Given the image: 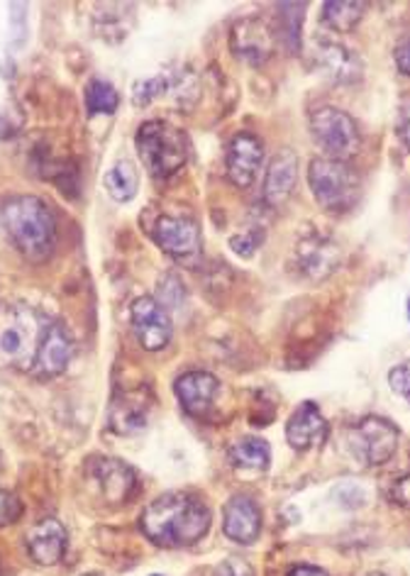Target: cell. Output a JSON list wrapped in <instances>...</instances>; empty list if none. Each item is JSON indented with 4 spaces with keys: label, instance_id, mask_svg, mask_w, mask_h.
<instances>
[{
    "label": "cell",
    "instance_id": "obj_20",
    "mask_svg": "<svg viewBox=\"0 0 410 576\" xmlns=\"http://www.w3.org/2000/svg\"><path fill=\"white\" fill-rule=\"evenodd\" d=\"M93 476L99 482L103 496L111 503H125L135 494V472L120 460H101L93 464Z\"/></svg>",
    "mask_w": 410,
    "mask_h": 576
},
{
    "label": "cell",
    "instance_id": "obj_1",
    "mask_svg": "<svg viewBox=\"0 0 410 576\" xmlns=\"http://www.w3.org/2000/svg\"><path fill=\"white\" fill-rule=\"evenodd\" d=\"M142 533L160 547L196 545L211 531V511L188 494H166L152 501L142 513Z\"/></svg>",
    "mask_w": 410,
    "mask_h": 576
},
{
    "label": "cell",
    "instance_id": "obj_22",
    "mask_svg": "<svg viewBox=\"0 0 410 576\" xmlns=\"http://www.w3.org/2000/svg\"><path fill=\"white\" fill-rule=\"evenodd\" d=\"M111 420H113V428L117 432H123V435H127V432L142 430L144 425H147V420H150L147 401H144V395L130 393L125 401H115Z\"/></svg>",
    "mask_w": 410,
    "mask_h": 576
},
{
    "label": "cell",
    "instance_id": "obj_31",
    "mask_svg": "<svg viewBox=\"0 0 410 576\" xmlns=\"http://www.w3.org/2000/svg\"><path fill=\"white\" fill-rule=\"evenodd\" d=\"M213 576H255V569H252V564L245 559L227 557L218 564V569H215Z\"/></svg>",
    "mask_w": 410,
    "mask_h": 576
},
{
    "label": "cell",
    "instance_id": "obj_8",
    "mask_svg": "<svg viewBox=\"0 0 410 576\" xmlns=\"http://www.w3.org/2000/svg\"><path fill=\"white\" fill-rule=\"evenodd\" d=\"M294 264L304 279L325 281L342 267V247L328 235L310 233L298 239Z\"/></svg>",
    "mask_w": 410,
    "mask_h": 576
},
{
    "label": "cell",
    "instance_id": "obj_34",
    "mask_svg": "<svg viewBox=\"0 0 410 576\" xmlns=\"http://www.w3.org/2000/svg\"><path fill=\"white\" fill-rule=\"evenodd\" d=\"M396 66L401 74L410 76V38L396 47Z\"/></svg>",
    "mask_w": 410,
    "mask_h": 576
},
{
    "label": "cell",
    "instance_id": "obj_19",
    "mask_svg": "<svg viewBox=\"0 0 410 576\" xmlns=\"http://www.w3.org/2000/svg\"><path fill=\"white\" fill-rule=\"evenodd\" d=\"M174 391L186 413L205 415L213 405L215 393H218V379L208 371H188V374L176 379Z\"/></svg>",
    "mask_w": 410,
    "mask_h": 576
},
{
    "label": "cell",
    "instance_id": "obj_18",
    "mask_svg": "<svg viewBox=\"0 0 410 576\" xmlns=\"http://www.w3.org/2000/svg\"><path fill=\"white\" fill-rule=\"evenodd\" d=\"M66 543H69L66 527L54 518L40 521L28 533L30 557L38 564H42V567H52V564L62 559L66 552Z\"/></svg>",
    "mask_w": 410,
    "mask_h": 576
},
{
    "label": "cell",
    "instance_id": "obj_25",
    "mask_svg": "<svg viewBox=\"0 0 410 576\" xmlns=\"http://www.w3.org/2000/svg\"><path fill=\"white\" fill-rule=\"evenodd\" d=\"M120 105V95L107 81L93 79L86 89L89 115H113Z\"/></svg>",
    "mask_w": 410,
    "mask_h": 576
},
{
    "label": "cell",
    "instance_id": "obj_14",
    "mask_svg": "<svg viewBox=\"0 0 410 576\" xmlns=\"http://www.w3.org/2000/svg\"><path fill=\"white\" fill-rule=\"evenodd\" d=\"M286 440L288 445L298 452L320 448L322 442L328 440V420L322 418L320 408L316 403L306 401L304 405L296 408L294 415L288 418Z\"/></svg>",
    "mask_w": 410,
    "mask_h": 576
},
{
    "label": "cell",
    "instance_id": "obj_10",
    "mask_svg": "<svg viewBox=\"0 0 410 576\" xmlns=\"http://www.w3.org/2000/svg\"><path fill=\"white\" fill-rule=\"evenodd\" d=\"M152 237L174 259L193 261L201 257V227L186 215H164L154 223Z\"/></svg>",
    "mask_w": 410,
    "mask_h": 576
},
{
    "label": "cell",
    "instance_id": "obj_30",
    "mask_svg": "<svg viewBox=\"0 0 410 576\" xmlns=\"http://www.w3.org/2000/svg\"><path fill=\"white\" fill-rule=\"evenodd\" d=\"M389 383L396 395H401V399L410 401V359L389 371Z\"/></svg>",
    "mask_w": 410,
    "mask_h": 576
},
{
    "label": "cell",
    "instance_id": "obj_21",
    "mask_svg": "<svg viewBox=\"0 0 410 576\" xmlns=\"http://www.w3.org/2000/svg\"><path fill=\"white\" fill-rule=\"evenodd\" d=\"M103 186L107 191V196L117 203H127L135 198L137 188H140V174L135 169V164H132L130 160L115 162L111 169L105 172Z\"/></svg>",
    "mask_w": 410,
    "mask_h": 576
},
{
    "label": "cell",
    "instance_id": "obj_15",
    "mask_svg": "<svg viewBox=\"0 0 410 576\" xmlns=\"http://www.w3.org/2000/svg\"><path fill=\"white\" fill-rule=\"evenodd\" d=\"M298 182V157L294 150H281L276 157L269 162L267 176H264V203L269 208H279L291 198L294 188Z\"/></svg>",
    "mask_w": 410,
    "mask_h": 576
},
{
    "label": "cell",
    "instance_id": "obj_6",
    "mask_svg": "<svg viewBox=\"0 0 410 576\" xmlns=\"http://www.w3.org/2000/svg\"><path fill=\"white\" fill-rule=\"evenodd\" d=\"M398 440H401V430L379 415L359 420L347 438L349 450L365 466H381L389 462L398 450Z\"/></svg>",
    "mask_w": 410,
    "mask_h": 576
},
{
    "label": "cell",
    "instance_id": "obj_23",
    "mask_svg": "<svg viewBox=\"0 0 410 576\" xmlns=\"http://www.w3.org/2000/svg\"><path fill=\"white\" fill-rule=\"evenodd\" d=\"M365 3H352V0H330L322 6L320 20L335 32H352L361 18H365Z\"/></svg>",
    "mask_w": 410,
    "mask_h": 576
},
{
    "label": "cell",
    "instance_id": "obj_39",
    "mask_svg": "<svg viewBox=\"0 0 410 576\" xmlns=\"http://www.w3.org/2000/svg\"><path fill=\"white\" fill-rule=\"evenodd\" d=\"M154 576H160V574H154Z\"/></svg>",
    "mask_w": 410,
    "mask_h": 576
},
{
    "label": "cell",
    "instance_id": "obj_2",
    "mask_svg": "<svg viewBox=\"0 0 410 576\" xmlns=\"http://www.w3.org/2000/svg\"><path fill=\"white\" fill-rule=\"evenodd\" d=\"M0 223L22 257L44 261L57 245L54 213L38 196H13L0 208Z\"/></svg>",
    "mask_w": 410,
    "mask_h": 576
},
{
    "label": "cell",
    "instance_id": "obj_7",
    "mask_svg": "<svg viewBox=\"0 0 410 576\" xmlns=\"http://www.w3.org/2000/svg\"><path fill=\"white\" fill-rule=\"evenodd\" d=\"M47 322L30 308H16L0 330V354L20 369H32Z\"/></svg>",
    "mask_w": 410,
    "mask_h": 576
},
{
    "label": "cell",
    "instance_id": "obj_17",
    "mask_svg": "<svg viewBox=\"0 0 410 576\" xmlns=\"http://www.w3.org/2000/svg\"><path fill=\"white\" fill-rule=\"evenodd\" d=\"M223 533L239 545H252L262 533V513L257 503L247 496L227 501L223 513Z\"/></svg>",
    "mask_w": 410,
    "mask_h": 576
},
{
    "label": "cell",
    "instance_id": "obj_9",
    "mask_svg": "<svg viewBox=\"0 0 410 576\" xmlns=\"http://www.w3.org/2000/svg\"><path fill=\"white\" fill-rule=\"evenodd\" d=\"M230 50L239 62L262 66L264 62H269L276 50V34L269 28L267 20H262L257 16L243 18L233 25Z\"/></svg>",
    "mask_w": 410,
    "mask_h": 576
},
{
    "label": "cell",
    "instance_id": "obj_28",
    "mask_svg": "<svg viewBox=\"0 0 410 576\" xmlns=\"http://www.w3.org/2000/svg\"><path fill=\"white\" fill-rule=\"evenodd\" d=\"M264 237H267V230H247L243 235L230 237V247H233L235 255L249 259L259 249Z\"/></svg>",
    "mask_w": 410,
    "mask_h": 576
},
{
    "label": "cell",
    "instance_id": "obj_24",
    "mask_svg": "<svg viewBox=\"0 0 410 576\" xmlns=\"http://www.w3.org/2000/svg\"><path fill=\"white\" fill-rule=\"evenodd\" d=\"M230 460L235 466H243V470L264 472L271 462V448L267 440L243 438L230 448Z\"/></svg>",
    "mask_w": 410,
    "mask_h": 576
},
{
    "label": "cell",
    "instance_id": "obj_37",
    "mask_svg": "<svg viewBox=\"0 0 410 576\" xmlns=\"http://www.w3.org/2000/svg\"><path fill=\"white\" fill-rule=\"evenodd\" d=\"M408 320H410V298H408Z\"/></svg>",
    "mask_w": 410,
    "mask_h": 576
},
{
    "label": "cell",
    "instance_id": "obj_12",
    "mask_svg": "<svg viewBox=\"0 0 410 576\" xmlns=\"http://www.w3.org/2000/svg\"><path fill=\"white\" fill-rule=\"evenodd\" d=\"M264 162V144L252 132H239L227 147V178L237 188H249L259 176Z\"/></svg>",
    "mask_w": 410,
    "mask_h": 576
},
{
    "label": "cell",
    "instance_id": "obj_13",
    "mask_svg": "<svg viewBox=\"0 0 410 576\" xmlns=\"http://www.w3.org/2000/svg\"><path fill=\"white\" fill-rule=\"evenodd\" d=\"M312 59L325 76L335 83H352L361 76V59L349 47L316 38L312 42Z\"/></svg>",
    "mask_w": 410,
    "mask_h": 576
},
{
    "label": "cell",
    "instance_id": "obj_27",
    "mask_svg": "<svg viewBox=\"0 0 410 576\" xmlns=\"http://www.w3.org/2000/svg\"><path fill=\"white\" fill-rule=\"evenodd\" d=\"M174 83L168 76H154V79H144L140 83H135V103L137 105H147L152 103L156 95L162 93H168V89H172Z\"/></svg>",
    "mask_w": 410,
    "mask_h": 576
},
{
    "label": "cell",
    "instance_id": "obj_35",
    "mask_svg": "<svg viewBox=\"0 0 410 576\" xmlns=\"http://www.w3.org/2000/svg\"><path fill=\"white\" fill-rule=\"evenodd\" d=\"M286 576H330V574L320 567H310V564H298V567L288 569Z\"/></svg>",
    "mask_w": 410,
    "mask_h": 576
},
{
    "label": "cell",
    "instance_id": "obj_4",
    "mask_svg": "<svg viewBox=\"0 0 410 576\" xmlns=\"http://www.w3.org/2000/svg\"><path fill=\"white\" fill-rule=\"evenodd\" d=\"M308 186L318 206L328 213H347L357 206L361 182L347 162L328 157L312 160L308 166Z\"/></svg>",
    "mask_w": 410,
    "mask_h": 576
},
{
    "label": "cell",
    "instance_id": "obj_26",
    "mask_svg": "<svg viewBox=\"0 0 410 576\" xmlns=\"http://www.w3.org/2000/svg\"><path fill=\"white\" fill-rule=\"evenodd\" d=\"M279 20H281V38L288 44V50L296 54L300 50V30H304L306 6L304 3H281Z\"/></svg>",
    "mask_w": 410,
    "mask_h": 576
},
{
    "label": "cell",
    "instance_id": "obj_5",
    "mask_svg": "<svg viewBox=\"0 0 410 576\" xmlns=\"http://www.w3.org/2000/svg\"><path fill=\"white\" fill-rule=\"evenodd\" d=\"M312 142L325 152L328 160L349 162L361 147V135L355 117L340 107L322 105L310 113Z\"/></svg>",
    "mask_w": 410,
    "mask_h": 576
},
{
    "label": "cell",
    "instance_id": "obj_16",
    "mask_svg": "<svg viewBox=\"0 0 410 576\" xmlns=\"http://www.w3.org/2000/svg\"><path fill=\"white\" fill-rule=\"evenodd\" d=\"M71 352H74V344H71L69 332L59 322H52V326L44 328L32 369L40 377H59L66 369Z\"/></svg>",
    "mask_w": 410,
    "mask_h": 576
},
{
    "label": "cell",
    "instance_id": "obj_33",
    "mask_svg": "<svg viewBox=\"0 0 410 576\" xmlns=\"http://www.w3.org/2000/svg\"><path fill=\"white\" fill-rule=\"evenodd\" d=\"M391 501L398 506H410V476L398 479L391 488Z\"/></svg>",
    "mask_w": 410,
    "mask_h": 576
},
{
    "label": "cell",
    "instance_id": "obj_32",
    "mask_svg": "<svg viewBox=\"0 0 410 576\" xmlns=\"http://www.w3.org/2000/svg\"><path fill=\"white\" fill-rule=\"evenodd\" d=\"M398 137L410 150V101H406L398 111Z\"/></svg>",
    "mask_w": 410,
    "mask_h": 576
},
{
    "label": "cell",
    "instance_id": "obj_11",
    "mask_svg": "<svg viewBox=\"0 0 410 576\" xmlns=\"http://www.w3.org/2000/svg\"><path fill=\"white\" fill-rule=\"evenodd\" d=\"M130 316L137 340L147 352H160L172 342V318H168V310L156 298H137L130 308Z\"/></svg>",
    "mask_w": 410,
    "mask_h": 576
},
{
    "label": "cell",
    "instance_id": "obj_38",
    "mask_svg": "<svg viewBox=\"0 0 410 576\" xmlns=\"http://www.w3.org/2000/svg\"><path fill=\"white\" fill-rule=\"evenodd\" d=\"M83 576H101V574H83Z\"/></svg>",
    "mask_w": 410,
    "mask_h": 576
},
{
    "label": "cell",
    "instance_id": "obj_29",
    "mask_svg": "<svg viewBox=\"0 0 410 576\" xmlns=\"http://www.w3.org/2000/svg\"><path fill=\"white\" fill-rule=\"evenodd\" d=\"M20 515H22L20 498L16 494H10V491L0 488V527L18 523Z\"/></svg>",
    "mask_w": 410,
    "mask_h": 576
},
{
    "label": "cell",
    "instance_id": "obj_36",
    "mask_svg": "<svg viewBox=\"0 0 410 576\" xmlns=\"http://www.w3.org/2000/svg\"><path fill=\"white\" fill-rule=\"evenodd\" d=\"M367 576H383V574H379V572H371V574H367Z\"/></svg>",
    "mask_w": 410,
    "mask_h": 576
},
{
    "label": "cell",
    "instance_id": "obj_3",
    "mask_svg": "<svg viewBox=\"0 0 410 576\" xmlns=\"http://www.w3.org/2000/svg\"><path fill=\"white\" fill-rule=\"evenodd\" d=\"M137 154L154 178H168L184 169L188 160V140L178 127L164 120H150L137 130Z\"/></svg>",
    "mask_w": 410,
    "mask_h": 576
}]
</instances>
